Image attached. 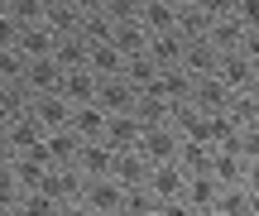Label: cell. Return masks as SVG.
I'll return each instance as SVG.
<instances>
[{
    "mask_svg": "<svg viewBox=\"0 0 259 216\" xmlns=\"http://www.w3.org/2000/svg\"><path fill=\"white\" fill-rule=\"evenodd\" d=\"M173 5H183V10H192V5H202V0H173Z\"/></svg>",
    "mask_w": 259,
    "mask_h": 216,
    "instance_id": "32",
    "label": "cell"
},
{
    "mask_svg": "<svg viewBox=\"0 0 259 216\" xmlns=\"http://www.w3.org/2000/svg\"><path fill=\"white\" fill-rule=\"evenodd\" d=\"M211 173L226 183V188H235V183H245V173H250V159H245L235 144H216V159H211Z\"/></svg>",
    "mask_w": 259,
    "mask_h": 216,
    "instance_id": "16",
    "label": "cell"
},
{
    "mask_svg": "<svg viewBox=\"0 0 259 216\" xmlns=\"http://www.w3.org/2000/svg\"><path fill=\"white\" fill-rule=\"evenodd\" d=\"M101 106L111 115H130L139 106V87L130 77H101Z\"/></svg>",
    "mask_w": 259,
    "mask_h": 216,
    "instance_id": "6",
    "label": "cell"
},
{
    "mask_svg": "<svg viewBox=\"0 0 259 216\" xmlns=\"http://www.w3.org/2000/svg\"><path fill=\"white\" fill-rule=\"evenodd\" d=\"M44 144H48V159H53L58 168H67V163L82 159V144H87V140L72 130V125H63V130H48V140H44Z\"/></svg>",
    "mask_w": 259,
    "mask_h": 216,
    "instance_id": "14",
    "label": "cell"
},
{
    "mask_svg": "<svg viewBox=\"0 0 259 216\" xmlns=\"http://www.w3.org/2000/svg\"><path fill=\"white\" fill-rule=\"evenodd\" d=\"M19 216H63V202H58L53 192H29Z\"/></svg>",
    "mask_w": 259,
    "mask_h": 216,
    "instance_id": "26",
    "label": "cell"
},
{
    "mask_svg": "<svg viewBox=\"0 0 259 216\" xmlns=\"http://www.w3.org/2000/svg\"><path fill=\"white\" fill-rule=\"evenodd\" d=\"M221 192H226V183L216 178V173H192V178H187V192H183V197L192 202L197 211H216Z\"/></svg>",
    "mask_w": 259,
    "mask_h": 216,
    "instance_id": "17",
    "label": "cell"
},
{
    "mask_svg": "<svg viewBox=\"0 0 259 216\" xmlns=\"http://www.w3.org/2000/svg\"><path fill=\"white\" fill-rule=\"evenodd\" d=\"M63 216H101V211H92L87 202H63Z\"/></svg>",
    "mask_w": 259,
    "mask_h": 216,
    "instance_id": "30",
    "label": "cell"
},
{
    "mask_svg": "<svg viewBox=\"0 0 259 216\" xmlns=\"http://www.w3.org/2000/svg\"><path fill=\"white\" fill-rule=\"evenodd\" d=\"M125 63H130V53L115 44V38H96L92 58H87V67H92L96 77H125Z\"/></svg>",
    "mask_w": 259,
    "mask_h": 216,
    "instance_id": "5",
    "label": "cell"
},
{
    "mask_svg": "<svg viewBox=\"0 0 259 216\" xmlns=\"http://www.w3.org/2000/svg\"><path fill=\"white\" fill-rule=\"evenodd\" d=\"M34 115L48 125V130H63V125H72V115H77V106L67 101L63 92H48V96H34Z\"/></svg>",
    "mask_w": 259,
    "mask_h": 216,
    "instance_id": "15",
    "label": "cell"
},
{
    "mask_svg": "<svg viewBox=\"0 0 259 216\" xmlns=\"http://www.w3.org/2000/svg\"><path fill=\"white\" fill-rule=\"evenodd\" d=\"M125 77L139 87V92H144V87H154L158 77H163V67H158V63H154V53L144 48V53H130V63H125Z\"/></svg>",
    "mask_w": 259,
    "mask_h": 216,
    "instance_id": "23",
    "label": "cell"
},
{
    "mask_svg": "<svg viewBox=\"0 0 259 216\" xmlns=\"http://www.w3.org/2000/svg\"><path fill=\"white\" fill-rule=\"evenodd\" d=\"M187 178H192V173L183 168V159H168V163H154L149 188H154L158 197H183V192H187Z\"/></svg>",
    "mask_w": 259,
    "mask_h": 216,
    "instance_id": "10",
    "label": "cell"
},
{
    "mask_svg": "<svg viewBox=\"0 0 259 216\" xmlns=\"http://www.w3.org/2000/svg\"><path fill=\"white\" fill-rule=\"evenodd\" d=\"M240 53L250 58V63L259 67V29H250V34H245V44H240Z\"/></svg>",
    "mask_w": 259,
    "mask_h": 216,
    "instance_id": "29",
    "label": "cell"
},
{
    "mask_svg": "<svg viewBox=\"0 0 259 216\" xmlns=\"http://www.w3.org/2000/svg\"><path fill=\"white\" fill-rule=\"evenodd\" d=\"M72 130L82 135V140H106V130H111V111H106L101 101H92V106H77V115H72Z\"/></svg>",
    "mask_w": 259,
    "mask_h": 216,
    "instance_id": "20",
    "label": "cell"
},
{
    "mask_svg": "<svg viewBox=\"0 0 259 216\" xmlns=\"http://www.w3.org/2000/svg\"><path fill=\"white\" fill-rule=\"evenodd\" d=\"M72 5L82 10V19H87V15H101V10H106V0H72Z\"/></svg>",
    "mask_w": 259,
    "mask_h": 216,
    "instance_id": "31",
    "label": "cell"
},
{
    "mask_svg": "<svg viewBox=\"0 0 259 216\" xmlns=\"http://www.w3.org/2000/svg\"><path fill=\"white\" fill-rule=\"evenodd\" d=\"M63 96H67L72 106L101 101V77H96L92 67H72V72H67V82H63Z\"/></svg>",
    "mask_w": 259,
    "mask_h": 216,
    "instance_id": "13",
    "label": "cell"
},
{
    "mask_svg": "<svg viewBox=\"0 0 259 216\" xmlns=\"http://www.w3.org/2000/svg\"><path fill=\"white\" fill-rule=\"evenodd\" d=\"M149 173H154V163L144 159L139 149H120V163H115V178L125 183V188H144Z\"/></svg>",
    "mask_w": 259,
    "mask_h": 216,
    "instance_id": "22",
    "label": "cell"
},
{
    "mask_svg": "<svg viewBox=\"0 0 259 216\" xmlns=\"http://www.w3.org/2000/svg\"><path fill=\"white\" fill-rule=\"evenodd\" d=\"M139 19H144L149 34H173V29H183V5H173V0H144Z\"/></svg>",
    "mask_w": 259,
    "mask_h": 216,
    "instance_id": "9",
    "label": "cell"
},
{
    "mask_svg": "<svg viewBox=\"0 0 259 216\" xmlns=\"http://www.w3.org/2000/svg\"><path fill=\"white\" fill-rule=\"evenodd\" d=\"M115 163H120V149H115L111 140H87L77 168H82L87 178H115Z\"/></svg>",
    "mask_w": 259,
    "mask_h": 216,
    "instance_id": "4",
    "label": "cell"
},
{
    "mask_svg": "<svg viewBox=\"0 0 259 216\" xmlns=\"http://www.w3.org/2000/svg\"><path fill=\"white\" fill-rule=\"evenodd\" d=\"M202 216H221V211H202Z\"/></svg>",
    "mask_w": 259,
    "mask_h": 216,
    "instance_id": "34",
    "label": "cell"
},
{
    "mask_svg": "<svg viewBox=\"0 0 259 216\" xmlns=\"http://www.w3.org/2000/svg\"><path fill=\"white\" fill-rule=\"evenodd\" d=\"M48 5L53 0H5V24L38 29V24H48Z\"/></svg>",
    "mask_w": 259,
    "mask_h": 216,
    "instance_id": "19",
    "label": "cell"
},
{
    "mask_svg": "<svg viewBox=\"0 0 259 216\" xmlns=\"http://www.w3.org/2000/svg\"><path fill=\"white\" fill-rule=\"evenodd\" d=\"M235 96H240V92H231V87H226L216 72H206V77H197L192 101L202 106V111H231V106H235Z\"/></svg>",
    "mask_w": 259,
    "mask_h": 216,
    "instance_id": "11",
    "label": "cell"
},
{
    "mask_svg": "<svg viewBox=\"0 0 259 216\" xmlns=\"http://www.w3.org/2000/svg\"><path fill=\"white\" fill-rule=\"evenodd\" d=\"M254 72H259V67L240 53V48H235V53H221V67H216V77H221L231 92H250V87H254Z\"/></svg>",
    "mask_w": 259,
    "mask_h": 216,
    "instance_id": "12",
    "label": "cell"
},
{
    "mask_svg": "<svg viewBox=\"0 0 259 216\" xmlns=\"http://www.w3.org/2000/svg\"><path fill=\"white\" fill-rule=\"evenodd\" d=\"M216 211H221V216H254V192L245 188V183H235V188H226V192H221Z\"/></svg>",
    "mask_w": 259,
    "mask_h": 216,
    "instance_id": "24",
    "label": "cell"
},
{
    "mask_svg": "<svg viewBox=\"0 0 259 216\" xmlns=\"http://www.w3.org/2000/svg\"><path fill=\"white\" fill-rule=\"evenodd\" d=\"M158 202H163V197H158L149 183H144V188H130L125 192V216H158Z\"/></svg>",
    "mask_w": 259,
    "mask_h": 216,
    "instance_id": "25",
    "label": "cell"
},
{
    "mask_svg": "<svg viewBox=\"0 0 259 216\" xmlns=\"http://www.w3.org/2000/svg\"><path fill=\"white\" fill-rule=\"evenodd\" d=\"M187 48H192V38H187L183 29H173V34H154V38H149V53H154L158 67H183V63H187Z\"/></svg>",
    "mask_w": 259,
    "mask_h": 216,
    "instance_id": "8",
    "label": "cell"
},
{
    "mask_svg": "<svg viewBox=\"0 0 259 216\" xmlns=\"http://www.w3.org/2000/svg\"><path fill=\"white\" fill-rule=\"evenodd\" d=\"M115 216H125V211H115Z\"/></svg>",
    "mask_w": 259,
    "mask_h": 216,
    "instance_id": "35",
    "label": "cell"
},
{
    "mask_svg": "<svg viewBox=\"0 0 259 216\" xmlns=\"http://www.w3.org/2000/svg\"><path fill=\"white\" fill-rule=\"evenodd\" d=\"M235 19H240L245 29H259V0H240V5H235Z\"/></svg>",
    "mask_w": 259,
    "mask_h": 216,
    "instance_id": "28",
    "label": "cell"
},
{
    "mask_svg": "<svg viewBox=\"0 0 259 216\" xmlns=\"http://www.w3.org/2000/svg\"><path fill=\"white\" fill-rule=\"evenodd\" d=\"M125 183L120 178H87V192H82V202L92 211H101V216H115V211H125Z\"/></svg>",
    "mask_w": 259,
    "mask_h": 216,
    "instance_id": "3",
    "label": "cell"
},
{
    "mask_svg": "<svg viewBox=\"0 0 259 216\" xmlns=\"http://www.w3.org/2000/svg\"><path fill=\"white\" fill-rule=\"evenodd\" d=\"M139 154L149 163H168L183 154V130L178 125H144V140H139Z\"/></svg>",
    "mask_w": 259,
    "mask_h": 216,
    "instance_id": "2",
    "label": "cell"
},
{
    "mask_svg": "<svg viewBox=\"0 0 259 216\" xmlns=\"http://www.w3.org/2000/svg\"><path fill=\"white\" fill-rule=\"evenodd\" d=\"M158 216H202V211H197L187 197H163L158 202Z\"/></svg>",
    "mask_w": 259,
    "mask_h": 216,
    "instance_id": "27",
    "label": "cell"
},
{
    "mask_svg": "<svg viewBox=\"0 0 259 216\" xmlns=\"http://www.w3.org/2000/svg\"><path fill=\"white\" fill-rule=\"evenodd\" d=\"M0 130H5V154H24V149H38V144L48 140V125L38 120L34 111L15 115V120H0Z\"/></svg>",
    "mask_w": 259,
    "mask_h": 216,
    "instance_id": "1",
    "label": "cell"
},
{
    "mask_svg": "<svg viewBox=\"0 0 259 216\" xmlns=\"http://www.w3.org/2000/svg\"><path fill=\"white\" fill-rule=\"evenodd\" d=\"M44 192H53L58 202H82V192H87V173L77 168V163H67V168H53V178L44 183Z\"/></svg>",
    "mask_w": 259,
    "mask_h": 216,
    "instance_id": "18",
    "label": "cell"
},
{
    "mask_svg": "<svg viewBox=\"0 0 259 216\" xmlns=\"http://www.w3.org/2000/svg\"><path fill=\"white\" fill-rule=\"evenodd\" d=\"M106 140H111L115 149H139V140H144V120H139L135 111H130V115H111Z\"/></svg>",
    "mask_w": 259,
    "mask_h": 216,
    "instance_id": "21",
    "label": "cell"
},
{
    "mask_svg": "<svg viewBox=\"0 0 259 216\" xmlns=\"http://www.w3.org/2000/svg\"><path fill=\"white\" fill-rule=\"evenodd\" d=\"M254 216H259V192H254Z\"/></svg>",
    "mask_w": 259,
    "mask_h": 216,
    "instance_id": "33",
    "label": "cell"
},
{
    "mask_svg": "<svg viewBox=\"0 0 259 216\" xmlns=\"http://www.w3.org/2000/svg\"><path fill=\"white\" fill-rule=\"evenodd\" d=\"M29 92L34 96H48V92H63V82H67V67L58 63V58H34L29 63Z\"/></svg>",
    "mask_w": 259,
    "mask_h": 216,
    "instance_id": "7",
    "label": "cell"
}]
</instances>
